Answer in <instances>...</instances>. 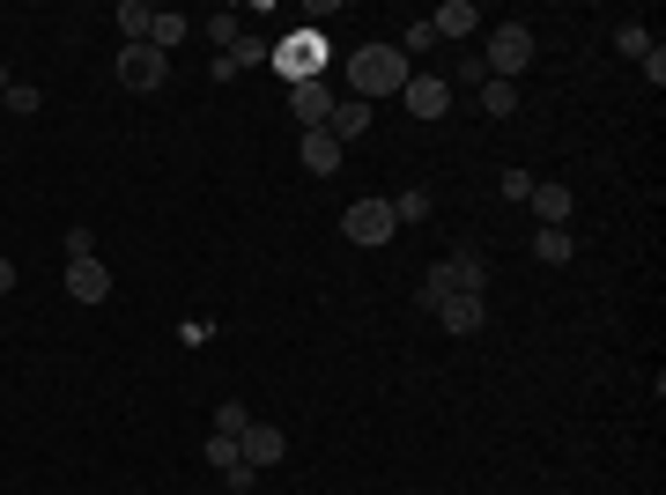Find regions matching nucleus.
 I'll return each instance as SVG.
<instances>
[{"mask_svg": "<svg viewBox=\"0 0 666 495\" xmlns=\"http://www.w3.org/2000/svg\"><path fill=\"white\" fill-rule=\"evenodd\" d=\"M482 111H489V119H511L518 111V82H482Z\"/></svg>", "mask_w": 666, "mask_h": 495, "instance_id": "obj_20", "label": "nucleus"}, {"mask_svg": "<svg viewBox=\"0 0 666 495\" xmlns=\"http://www.w3.org/2000/svg\"><path fill=\"white\" fill-rule=\"evenodd\" d=\"M296 155H304V171H311V177H334V171H341V141H334L326 126L296 133Z\"/></svg>", "mask_w": 666, "mask_h": 495, "instance_id": "obj_11", "label": "nucleus"}, {"mask_svg": "<svg viewBox=\"0 0 666 495\" xmlns=\"http://www.w3.org/2000/svg\"><path fill=\"white\" fill-rule=\"evenodd\" d=\"M230 60H237V67H252V60H274V45H267V37H237V45H230Z\"/></svg>", "mask_w": 666, "mask_h": 495, "instance_id": "obj_26", "label": "nucleus"}, {"mask_svg": "<svg viewBox=\"0 0 666 495\" xmlns=\"http://www.w3.org/2000/svg\"><path fill=\"white\" fill-rule=\"evenodd\" d=\"M67 259H97V229H89V223L67 229Z\"/></svg>", "mask_w": 666, "mask_h": 495, "instance_id": "obj_25", "label": "nucleus"}, {"mask_svg": "<svg viewBox=\"0 0 666 495\" xmlns=\"http://www.w3.org/2000/svg\"><path fill=\"white\" fill-rule=\"evenodd\" d=\"M444 297H459V259H437V267L422 273V311H437Z\"/></svg>", "mask_w": 666, "mask_h": 495, "instance_id": "obj_15", "label": "nucleus"}, {"mask_svg": "<svg viewBox=\"0 0 666 495\" xmlns=\"http://www.w3.org/2000/svg\"><path fill=\"white\" fill-rule=\"evenodd\" d=\"M430 45H437V30H430V23H408V37H400V52H415V60H422V52H430Z\"/></svg>", "mask_w": 666, "mask_h": 495, "instance_id": "obj_29", "label": "nucleus"}, {"mask_svg": "<svg viewBox=\"0 0 666 495\" xmlns=\"http://www.w3.org/2000/svg\"><path fill=\"white\" fill-rule=\"evenodd\" d=\"M0 104H8L15 119H38V111H45V97H38L30 82H8V75H0Z\"/></svg>", "mask_w": 666, "mask_h": 495, "instance_id": "obj_18", "label": "nucleus"}, {"mask_svg": "<svg viewBox=\"0 0 666 495\" xmlns=\"http://www.w3.org/2000/svg\"><path fill=\"white\" fill-rule=\"evenodd\" d=\"M482 67H489V82H518L526 67H533V30H526V23H496Z\"/></svg>", "mask_w": 666, "mask_h": 495, "instance_id": "obj_2", "label": "nucleus"}, {"mask_svg": "<svg viewBox=\"0 0 666 495\" xmlns=\"http://www.w3.org/2000/svg\"><path fill=\"white\" fill-rule=\"evenodd\" d=\"M67 297L74 303H104L112 297V267H104V259H67Z\"/></svg>", "mask_w": 666, "mask_h": 495, "instance_id": "obj_10", "label": "nucleus"}, {"mask_svg": "<svg viewBox=\"0 0 666 495\" xmlns=\"http://www.w3.org/2000/svg\"><path fill=\"white\" fill-rule=\"evenodd\" d=\"M163 75H171V60L156 45H119V89L148 97V89H163Z\"/></svg>", "mask_w": 666, "mask_h": 495, "instance_id": "obj_4", "label": "nucleus"}, {"mask_svg": "<svg viewBox=\"0 0 666 495\" xmlns=\"http://www.w3.org/2000/svg\"><path fill=\"white\" fill-rule=\"evenodd\" d=\"M408 52L400 45H356L348 52V97H363V104H378V97H400L408 89Z\"/></svg>", "mask_w": 666, "mask_h": 495, "instance_id": "obj_1", "label": "nucleus"}, {"mask_svg": "<svg viewBox=\"0 0 666 495\" xmlns=\"http://www.w3.org/2000/svg\"><path fill=\"white\" fill-rule=\"evenodd\" d=\"M533 259H541V267H570V259H578L570 229H533Z\"/></svg>", "mask_w": 666, "mask_h": 495, "instance_id": "obj_17", "label": "nucleus"}, {"mask_svg": "<svg viewBox=\"0 0 666 495\" xmlns=\"http://www.w3.org/2000/svg\"><path fill=\"white\" fill-rule=\"evenodd\" d=\"M245 407H237V399H222V407H215V437H245Z\"/></svg>", "mask_w": 666, "mask_h": 495, "instance_id": "obj_23", "label": "nucleus"}, {"mask_svg": "<svg viewBox=\"0 0 666 495\" xmlns=\"http://www.w3.org/2000/svg\"><path fill=\"white\" fill-rule=\"evenodd\" d=\"M482 319H489V311H482V297H444L437 303V325H444V333H482Z\"/></svg>", "mask_w": 666, "mask_h": 495, "instance_id": "obj_13", "label": "nucleus"}, {"mask_svg": "<svg viewBox=\"0 0 666 495\" xmlns=\"http://www.w3.org/2000/svg\"><path fill=\"white\" fill-rule=\"evenodd\" d=\"M208 466L230 481V473H245V459H237V437H208Z\"/></svg>", "mask_w": 666, "mask_h": 495, "instance_id": "obj_22", "label": "nucleus"}, {"mask_svg": "<svg viewBox=\"0 0 666 495\" xmlns=\"http://www.w3.org/2000/svg\"><path fill=\"white\" fill-rule=\"evenodd\" d=\"M444 82H489V67H482V52H459V67H452V75H444Z\"/></svg>", "mask_w": 666, "mask_h": 495, "instance_id": "obj_27", "label": "nucleus"}, {"mask_svg": "<svg viewBox=\"0 0 666 495\" xmlns=\"http://www.w3.org/2000/svg\"><path fill=\"white\" fill-rule=\"evenodd\" d=\"M400 97H408V111H415V119H444V111H452V82H444V75H408V89H400Z\"/></svg>", "mask_w": 666, "mask_h": 495, "instance_id": "obj_7", "label": "nucleus"}, {"mask_svg": "<svg viewBox=\"0 0 666 495\" xmlns=\"http://www.w3.org/2000/svg\"><path fill=\"white\" fill-rule=\"evenodd\" d=\"M282 429H274V421H245V437H237V459H245L252 473H267V466H282Z\"/></svg>", "mask_w": 666, "mask_h": 495, "instance_id": "obj_5", "label": "nucleus"}, {"mask_svg": "<svg viewBox=\"0 0 666 495\" xmlns=\"http://www.w3.org/2000/svg\"><path fill=\"white\" fill-rule=\"evenodd\" d=\"M474 23H482V15H474V0H444L437 15H430V30H437V37H452V45H467Z\"/></svg>", "mask_w": 666, "mask_h": 495, "instance_id": "obj_12", "label": "nucleus"}, {"mask_svg": "<svg viewBox=\"0 0 666 495\" xmlns=\"http://www.w3.org/2000/svg\"><path fill=\"white\" fill-rule=\"evenodd\" d=\"M148 45H156L163 60H171V52L186 45V15H156V30H148Z\"/></svg>", "mask_w": 666, "mask_h": 495, "instance_id": "obj_21", "label": "nucleus"}, {"mask_svg": "<svg viewBox=\"0 0 666 495\" xmlns=\"http://www.w3.org/2000/svg\"><path fill=\"white\" fill-rule=\"evenodd\" d=\"M8 289H15V259H0V297H8Z\"/></svg>", "mask_w": 666, "mask_h": 495, "instance_id": "obj_31", "label": "nucleus"}, {"mask_svg": "<svg viewBox=\"0 0 666 495\" xmlns=\"http://www.w3.org/2000/svg\"><path fill=\"white\" fill-rule=\"evenodd\" d=\"M341 237H348V245H363V251L393 245V237H400V223H393V200H356V207L341 215Z\"/></svg>", "mask_w": 666, "mask_h": 495, "instance_id": "obj_3", "label": "nucleus"}, {"mask_svg": "<svg viewBox=\"0 0 666 495\" xmlns=\"http://www.w3.org/2000/svg\"><path fill=\"white\" fill-rule=\"evenodd\" d=\"M208 37H215V45L230 52V45H237V15H208Z\"/></svg>", "mask_w": 666, "mask_h": 495, "instance_id": "obj_30", "label": "nucleus"}, {"mask_svg": "<svg viewBox=\"0 0 666 495\" xmlns=\"http://www.w3.org/2000/svg\"><path fill=\"white\" fill-rule=\"evenodd\" d=\"M148 30H156V8H148V0H119V37L126 45H148Z\"/></svg>", "mask_w": 666, "mask_h": 495, "instance_id": "obj_16", "label": "nucleus"}, {"mask_svg": "<svg viewBox=\"0 0 666 495\" xmlns=\"http://www.w3.org/2000/svg\"><path fill=\"white\" fill-rule=\"evenodd\" d=\"M615 45L630 52V60H644V52H652V37H644V23H622V30H615Z\"/></svg>", "mask_w": 666, "mask_h": 495, "instance_id": "obj_28", "label": "nucleus"}, {"mask_svg": "<svg viewBox=\"0 0 666 495\" xmlns=\"http://www.w3.org/2000/svg\"><path fill=\"white\" fill-rule=\"evenodd\" d=\"M363 126H370V104L363 97H334V119H326V133H334V141H356Z\"/></svg>", "mask_w": 666, "mask_h": 495, "instance_id": "obj_14", "label": "nucleus"}, {"mask_svg": "<svg viewBox=\"0 0 666 495\" xmlns=\"http://www.w3.org/2000/svg\"><path fill=\"white\" fill-rule=\"evenodd\" d=\"M533 223L541 229H570V215H578V193H570V185H556V177H548V185H533Z\"/></svg>", "mask_w": 666, "mask_h": 495, "instance_id": "obj_8", "label": "nucleus"}, {"mask_svg": "<svg viewBox=\"0 0 666 495\" xmlns=\"http://www.w3.org/2000/svg\"><path fill=\"white\" fill-rule=\"evenodd\" d=\"M289 111H296V126L311 133V126L334 119V89H326V82H289Z\"/></svg>", "mask_w": 666, "mask_h": 495, "instance_id": "obj_9", "label": "nucleus"}, {"mask_svg": "<svg viewBox=\"0 0 666 495\" xmlns=\"http://www.w3.org/2000/svg\"><path fill=\"white\" fill-rule=\"evenodd\" d=\"M393 223H430V193H400L393 200Z\"/></svg>", "mask_w": 666, "mask_h": 495, "instance_id": "obj_24", "label": "nucleus"}, {"mask_svg": "<svg viewBox=\"0 0 666 495\" xmlns=\"http://www.w3.org/2000/svg\"><path fill=\"white\" fill-rule=\"evenodd\" d=\"M274 67H282L289 82H319L326 45H319V37H289V45H274Z\"/></svg>", "mask_w": 666, "mask_h": 495, "instance_id": "obj_6", "label": "nucleus"}, {"mask_svg": "<svg viewBox=\"0 0 666 495\" xmlns=\"http://www.w3.org/2000/svg\"><path fill=\"white\" fill-rule=\"evenodd\" d=\"M452 259H459V297H482L489 289V259L482 251H452Z\"/></svg>", "mask_w": 666, "mask_h": 495, "instance_id": "obj_19", "label": "nucleus"}]
</instances>
